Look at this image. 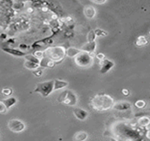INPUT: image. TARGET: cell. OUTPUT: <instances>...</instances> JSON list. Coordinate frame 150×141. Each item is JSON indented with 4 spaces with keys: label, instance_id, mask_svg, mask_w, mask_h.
Masks as SVG:
<instances>
[{
    "label": "cell",
    "instance_id": "6da1fadb",
    "mask_svg": "<svg viewBox=\"0 0 150 141\" xmlns=\"http://www.w3.org/2000/svg\"><path fill=\"white\" fill-rule=\"evenodd\" d=\"M114 136L122 140H141L143 136L139 129L134 128L133 125L127 123H117L112 127Z\"/></svg>",
    "mask_w": 150,
    "mask_h": 141
},
{
    "label": "cell",
    "instance_id": "7a4b0ae2",
    "mask_svg": "<svg viewBox=\"0 0 150 141\" xmlns=\"http://www.w3.org/2000/svg\"><path fill=\"white\" fill-rule=\"evenodd\" d=\"M114 102V99L105 93L97 94L91 100V108L98 112H104L112 110Z\"/></svg>",
    "mask_w": 150,
    "mask_h": 141
},
{
    "label": "cell",
    "instance_id": "3957f363",
    "mask_svg": "<svg viewBox=\"0 0 150 141\" xmlns=\"http://www.w3.org/2000/svg\"><path fill=\"white\" fill-rule=\"evenodd\" d=\"M44 56L53 60L55 64L60 63L66 56V49L62 46L49 47L45 51H43Z\"/></svg>",
    "mask_w": 150,
    "mask_h": 141
},
{
    "label": "cell",
    "instance_id": "277c9868",
    "mask_svg": "<svg viewBox=\"0 0 150 141\" xmlns=\"http://www.w3.org/2000/svg\"><path fill=\"white\" fill-rule=\"evenodd\" d=\"M93 59H94L93 55L82 50L76 57H74L75 64L82 68H88L91 66V64H93Z\"/></svg>",
    "mask_w": 150,
    "mask_h": 141
},
{
    "label": "cell",
    "instance_id": "5b68a950",
    "mask_svg": "<svg viewBox=\"0 0 150 141\" xmlns=\"http://www.w3.org/2000/svg\"><path fill=\"white\" fill-rule=\"evenodd\" d=\"M58 102L66 106H76L77 103V95L75 92L66 89L58 96Z\"/></svg>",
    "mask_w": 150,
    "mask_h": 141
},
{
    "label": "cell",
    "instance_id": "8992f818",
    "mask_svg": "<svg viewBox=\"0 0 150 141\" xmlns=\"http://www.w3.org/2000/svg\"><path fill=\"white\" fill-rule=\"evenodd\" d=\"M33 92L40 94L43 97H47L54 92V79L38 83Z\"/></svg>",
    "mask_w": 150,
    "mask_h": 141
},
{
    "label": "cell",
    "instance_id": "52a82bcc",
    "mask_svg": "<svg viewBox=\"0 0 150 141\" xmlns=\"http://www.w3.org/2000/svg\"><path fill=\"white\" fill-rule=\"evenodd\" d=\"M7 127L13 132H21L25 129V125L18 119H11L7 123Z\"/></svg>",
    "mask_w": 150,
    "mask_h": 141
},
{
    "label": "cell",
    "instance_id": "ba28073f",
    "mask_svg": "<svg viewBox=\"0 0 150 141\" xmlns=\"http://www.w3.org/2000/svg\"><path fill=\"white\" fill-rule=\"evenodd\" d=\"M115 66V64L113 61L105 58L101 61V66H100V73L101 74H105L109 71H111L113 67Z\"/></svg>",
    "mask_w": 150,
    "mask_h": 141
},
{
    "label": "cell",
    "instance_id": "9c48e42d",
    "mask_svg": "<svg viewBox=\"0 0 150 141\" xmlns=\"http://www.w3.org/2000/svg\"><path fill=\"white\" fill-rule=\"evenodd\" d=\"M73 114L80 121H84L89 117V113L85 110L81 109V108H74L73 109Z\"/></svg>",
    "mask_w": 150,
    "mask_h": 141
},
{
    "label": "cell",
    "instance_id": "30bf717a",
    "mask_svg": "<svg viewBox=\"0 0 150 141\" xmlns=\"http://www.w3.org/2000/svg\"><path fill=\"white\" fill-rule=\"evenodd\" d=\"M112 109L118 110V111H127L131 109V104L128 102H114Z\"/></svg>",
    "mask_w": 150,
    "mask_h": 141
},
{
    "label": "cell",
    "instance_id": "8fae6325",
    "mask_svg": "<svg viewBox=\"0 0 150 141\" xmlns=\"http://www.w3.org/2000/svg\"><path fill=\"white\" fill-rule=\"evenodd\" d=\"M96 47H97V43L96 42H87L86 44H84L80 50L82 51H85V52H88L91 55L94 56V52L96 50Z\"/></svg>",
    "mask_w": 150,
    "mask_h": 141
},
{
    "label": "cell",
    "instance_id": "7c38bea8",
    "mask_svg": "<svg viewBox=\"0 0 150 141\" xmlns=\"http://www.w3.org/2000/svg\"><path fill=\"white\" fill-rule=\"evenodd\" d=\"M3 51L11 55V56H14V57H25L26 54L20 50V49H11V48H4L3 49Z\"/></svg>",
    "mask_w": 150,
    "mask_h": 141
},
{
    "label": "cell",
    "instance_id": "4fadbf2b",
    "mask_svg": "<svg viewBox=\"0 0 150 141\" xmlns=\"http://www.w3.org/2000/svg\"><path fill=\"white\" fill-rule=\"evenodd\" d=\"M55 65V63L50 58L43 56V57L40 60V66L43 68H52Z\"/></svg>",
    "mask_w": 150,
    "mask_h": 141
},
{
    "label": "cell",
    "instance_id": "5bb4252c",
    "mask_svg": "<svg viewBox=\"0 0 150 141\" xmlns=\"http://www.w3.org/2000/svg\"><path fill=\"white\" fill-rule=\"evenodd\" d=\"M69 85V82L66 80H62V79H54V91H57V90H61L65 88L67 86Z\"/></svg>",
    "mask_w": 150,
    "mask_h": 141
},
{
    "label": "cell",
    "instance_id": "9a60e30c",
    "mask_svg": "<svg viewBox=\"0 0 150 141\" xmlns=\"http://www.w3.org/2000/svg\"><path fill=\"white\" fill-rule=\"evenodd\" d=\"M83 13H84V15H85L86 18H88V19H93L96 16V10L91 5H87L83 9Z\"/></svg>",
    "mask_w": 150,
    "mask_h": 141
},
{
    "label": "cell",
    "instance_id": "2e32d148",
    "mask_svg": "<svg viewBox=\"0 0 150 141\" xmlns=\"http://www.w3.org/2000/svg\"><path fill=\"white\" fill-rule=\"evenodd\" d=\"M150 124V118L149 116H143L140 117L137 121V125L141 127H149Z\"/></svg>",
    "mask_w": 150,
    "mask_h": 141
},
{
    "label": "cell",
    "instance_id": "e0dca14e",
    "mask_svg": "<svg viewBox=\"0 0 150 141\" xmlns=\"http://www.w3.org/2000/svg\"><path fill=\"white\" fill-rule=\"evenodd\" d=\"M3 102H4V104L5 105V107H6V109H7V110H10L14 104L17 103V99H16L15 97H10V96H9L7 99L3 100Z\"/></svg>",
    "mask_w": 150,
    "mask_h": 141
},
{
    "label": "cell",
    "instance_id": "ac0fdd59",
    "mask_svg": "<svg viewBox=\"0 0 150 141\" xmlns=\"http://www.w3.org/2000/svg\"><path fill=\"white\" fill-rule=\"evenodd\" d=\"M149 43V40L145 35H141L137 38V40L135 41V45L138 47H142L145 46Z\"/></svg>",
    "mask_w": 150,
    "mask_h": 141
},
{
    "label": "cell",
    "instance_id": "d6986e66",
    "mask_svg": "<svg viewBox=\"0 0 150 141\" xmlns=\"http://www.w3.org/2000/svg\"><path fill=\"white\" fill-rule=\"evenodd\" d=\"M24 67L26 68L27 70H36L40 67V64L34 62H31L28 60H25L24 62Z\"/></svg>",
    "mask_w": 150,
    "mask_h": 141
},
{
    "label": "cell",
    "instance_id": "ffe728a7",
    "mask_svg": "<svg viewBox=\"0 0 150 141\" xmlns=\"http://www.w3.org/2000/svg\"><path fill=\"white\" fill-rule=\"evenodd\" d=\"M81 50L77 49L76 48H69L68 49H66V56L69 57H76Z\"/></svg>",
    "mask_w": 150,
    "mask_h": 141
},
{
    "label": "cell",
    "instance_id": "44dd1931",
    "mask_svg": "<svg viewBox=\"0 0 150 141\" xmlns=\"http://www.w3.org/2000/svg\"><path fill=\"white\" fill-rule=\"evenodd\" d=\"M87 138H88V134L85 132H79L76 133V135L74 137V140L77 141H83L85 140Z\"/></svg>",
    "mask_w": 150,
    "mask_h": 141
},
{
    "label": "cell",
    "instance_id": "7402d4cb",
    "mask_svg": "<svg viewBox=\"0 0 150 141\" xmlns=\"http://www.w3.org/2000/svg\"><path fill=\"white\" fill-rule=\"evenodd\" d=\"M94 33L96 34V36H102V37H105V36H107L108 35V33L105 31V30H103V29H100V28H97L94 30Z\"/></svg>",
    "mask_w": 150,
    "mask_h": 141
},
{
    "label": "cell",
    "instance_id": "603a6c76",
    "mask_svg": "<svg viewBox=\"0 0 150 141\" xmlns=\"http://www.w3.org/2000/svg\"><path fill=\"white\" fill-rule=\"evenodd\" d=\"M0 93H1V94L4 95V96H6V97H9V96H11V95L12 94L13 90H12L11 88H3V89L0 91Z\"/></svg>",
    "mask_w": 150,
    "mask_h": 141
},
{
    "label": "cell",
    "instance_id": "cb8c5ba5",
    "mask_svg": "<svg viewBox=\"0 0 150 141\" xmlns=\"http://www.w3.org/2000/svg\"><path fill=\"white\" fill-rule=\"evenodd\" d=\"M96 34L94 33V30H91L89 33H88V35H87V41L88 42H94L95 39H96Z\"/></svg>",
    "mask_w": 150,
    "mask_h": 141
},
{
    "label": "cell",
    "instance_id": "d4e9b609",
    "mask_svg": "<svg viewBox=\"0 0 150 141\" xmlns=\"http://www.w3.org/2000/svg\"><path fill=\"white\" fill-rule=\"evenodd\" d=\"M135 107L138 108V109H144L147 105V102L143 100H138L137 102H135L134 103Z\"/></svg>",
    "mask_w": 150,
    "mask_h": 141
},
{
    "label": "cell",
    "instance_id": "484cf974",
    "mask_svg": "<svg viewBox=\"0 0 150 141\" xmlns=\"http://www.w3.org/2000/svg\"><path fill=\"white\" fill-rule=\"evenodd\" d=\"M25 60H28V61H31V62H34V63H37V64H40V60L37 57H35L33 55H25Z\"/></svg>",
    "mask_w": 150,
    "mask_h": 141
},
{
    "label": "cell",
    "instance_id": "4316f807",
    "mask_svg": "<svg viewBox=\"0 0 150 141\" xmlns=\"http://www.w3.org/2000/svg\"><path fill=\"white\" fill-rule=\"evenodd\" d=\"M35 57H37L39 60H40L42 57H43V56H44V53H43V51H41V50H36V51H34L33 52V54Z\"/></svg>",
    "mask_w": 150,
    "mask_h": 141
},
{
    "label": "cell",
    "instance_id": "83f0119b",
    "mask_svg": "<svg viewBox=\"0 0 150 141\" xmlns=\"http://www.w3.org/2000/svg\"><path fill=\"white\" fill-rule=\"evenodd\" d=\"M7 111L5 105L4 104L3 101H0V114H4Z\"/></svg>",
    "mask_w": 150,
    "mask_h": 141
},
{
    "label": "cell",
    "instance_id": "f1b7e54d",
    "mask_svg": "<svg viewBox=\"0 0 150 141\" xmlns=\"http://www.w3.org/2000/svg\"><path fill=\"white\" fill-rule=\"evenodd\" d=\"M33 74L35 76V77H37V78H39V77H40L42 74H43V71L42 70H37V71H33Z\"/></svg>",
    "mask_w": 150,
    "mask_h": 141
},
{
    "label": "cell",
    "instance_id": "f546056e",
    "mask_svg": "<svg viewBox=\"0 0 150 141\" xmlns=\"http://www.w3.org/2000/svg\"><path fill=\"white\" fill-rule=\"evenodd\" d=\"M91 1L94 4H103L106 3L107 0H91Z\"/></svg>",
    "mask_w": 150,
    "mask_h": 141
},
{
    "label": "cell",
    "instance_id": "4dcf8cb0",
    "mask_svg": "<svg viewBox=\"0 0 150 141\" xmlns=\"http://www.w3.org/2000/svg\"><path fill=\"white\" fill-rule=\"evenodd\" d=\"M96 57H97V58H98V60H100V61H102L103 59H105V56L103 53H98Z\"/></svg>",
    "mask_w": 150,
    "mask_h": 141
},
{
    "label": "cell",
    "instance_id": "1f68e13d",
    "mask_svg": "<svg viewBox=\"0 0 150 141\" xmlns=\"http://www.w3.org/2000/svg\"><path fill=\"white\" fill-rule=\"evenodd\" d=\"M122 94H123L124 95L127 96V95H129V91H128L127 89H123V90H122Z\"/></svg>",
    "mask_w": 150,
    "mask_h": 141
}]
</instances>
